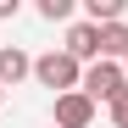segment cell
<instances>
[{
    "mask_svg": "<svg viewBox=\"0 0 128 128\" xmlns=\"http://www.w3.org/2000/svg\"><path fill=\"white\" fill-rule=\"evenodd\" d=\"M122 56H128V22L100 28V61H122Z\"/></svg>",
    "mask_w": 128,
    "mask_h": 128,
    "instance_id": "6",
    "label": "cell"
},
{
    "mask_svg": "<svg viewBox=\"0 0 128 128\" xmlns=\"http://www.w3.org/2000/svg\"><path fill=\"white\" fill-rule=\"evenodd\" d=\"M0 100H6V89H0Z\"/></svg>",
    "mask_w": 128,
    "mask_h": 128,
    "instance_id": "11",
    "label": "cell"
},
{
    "mask_svg": "<svg viewBox=\"0 0 128 128\" xmlns=\"http://www.w3.org/2000/svg\"><path fill=\"white\" fill-rule=\"evenodd\" d=\"M122 72H128V56H122Z\"/></svg>",
    "mask_w": 128,
    "mask_h": 128,
    "instance_id": "10",
    "label": "cell"
},
{
    "mask_svg": "<svg viewBox=\"0 0 128 128\" xmlns=\"http://www.w3.org/2000/svg\"><path fill=\"white\" fill-rule=\"evenodd\" d=\"M39 17H45V22H67V17H72V0H39Z\"/></svg>",
    "mask_w": 128,
    "mask_h": 128,
    "instance_id": "7",
    "label": "cell"
},
{
    "mask_svg": "<svg viewBox=\"0 0 128 128\" xmlns=\"http://www.w3.org/2000/svg\"><path fill=\"white\" fill-rule=\"evenodd\" d=\"M95 122V100L72 89V95H56V128H89Z\"/></svg>",
    "mask_w": 128,
    "mask_h": 128,
    "instance_id": "3",
    "label": "cell"
},
{
    "mask_svg": "<svg viewBox=\"0 0 128 128\" xmlns=\"http://www.w3.org/2000/svg\"><path fill=\"white\" fill-rule=\"evenodd\" d=\"M67 56L78 61V67L84 61H100V28L95 22H72L67 28Z\"/></svg>",
    "mask_w": 128,
    "mask_h": 128,
    "instance_id": "4",
    "label": "cell"
},
{
    "mask_svg": "<svg viewBox=\"0 0 128 128\" xmlns=\"http://www.w3.org/2000/svg\"><path fill=\"white\" fill-rule=\"evenodd\" d=\"M6 17H17V0H0V22H6Z\"/></svg>",
    "mask_w": 128,
    "mask_h": 128,
    "instance_id": "9",
    "label": "cell"
},
{
    "mask_svg": "<svg viewBox=\"0 0 128 128\" xmlns=\"http://www.w3.org/2000/svg\"><path fill=\"white\" fill-rule=\"evenodd\" d=\"M106 112H112V122H117V128H128V89H122L112 106H106Z\"/></svg>",
    "mask_w": 128,
    "mask_h": 128,
    "instance_id": "8",
    "label": "cell"
},
{
    "mask_svg": "<svg viewBox=\"0 0 128 128\" xmlns=\"http://www.w3.org/2000/svg\"><path fill=\"white\" fill-rule=\"evenodd\" d=\"M22 78H34V61H28V50L0 45V89H6V84H22Z\"/></svg>",
    "mask_w": 128,
    "mask_h": 128,
    "instance_id": "5",
    "label": "cell"
},
{
    "mask_svg": "<svg viewBox=\"0 0 128 128\" xmlns=\"http://www.w3.org/2000/svg\"><path fill=\"white\" fill-rule=\"evenodd\" d=\"M34 78L45 84V89H56V95H72V89H84V67L67 56V50H45L34 61Z\"/></svg>",
    "mask_w": 128,
    "mask_h": 128,
    "instance_id": "1",
    "label": "cell"
},
{
    "mask_svg": "<svg viewBox=\"0 0 128 128\" xmlns=\"http://www.w3.org/2000/svg\"><path fill=\"white\" fill-rule=\"evenodd\" d=\"M122 89H128V72L117 67V61H95V67L84 72V95H89V100H106V106H112Z\"/></svg>",
    "mask_w": 128,
    "mask_h": 128,
    "instance_id": "2",
    "label": "cell"
}]
</instances>
